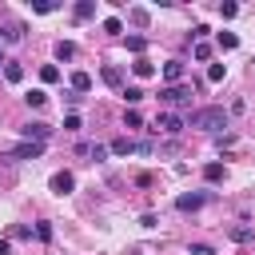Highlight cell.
Returning a JSON list of instances; mask_svg holds the SVG:
<instances>
[{"mask_svg":"<svg viewBox=\"0 0 255 255\" xmlns=\"http://www.w3.org/2000/svg\"><path fill=\"white\" fill-rule=\"evenodd\" d=\"M124 100H128V104L135 108V104L143 100V88H135V84H131V88H124Z\"/></svg>","mask_w":255,"mask_h":255,"instance_id":"obj_25","label":"cell"},{"mask_svg":"<svg viewBox=\"0 0 255 255\" xmlns=\"http://www.w3.org/2000/svg\"><path fill=\"white\" fill-rule=\"evenodd\" d=\"M60 4L56 0H32V12H40V16H48V12H56Z\"/></svg>","mask_w":255,"mask_h":255,"instance_id":"obj_20","label":"cell"},{"mask_svg":"<svg viewBox=\"0 0 255 255\" xmlns=\"http://www.w3.org/2000/svg\"><path fill=\"white\" fill-rule=\"evenodd\" d=\"M112 155H131V151H139V143L135 139H128V135H120V139H112V147H108Z\"/></svg>","mask_w":255,"mask_h":255,"instance_id":"obj_10","label":"cell"},{"mask_svg":"<svg viewBox=\"0 0 255 255\" xmlns=\"http://www.w3.org/2000/svg\"><path fill=\"white\" fill-rule=\"evenodd\" d=\"M159 100L171 104V108H175V104H187V100H191V88H187V84H167V88H159Z\"/></svg>","mask_w":255,"mask_h":255,"instance_id":"obj_3","label":"cell"},{"mask_svg":"<svg viewBox=\"0 0 255 255\" xmlns=\"http://www.w3.org/2000/svg\"><path fill=\"white\" fill-rule=\"evenodd\" d=\"M20 135H24L28 143H48V135H52V124H40V120H32V124H24V128H20Z\"/></svg>","mask_w":255,"mask_h":255,"instance_id":"obj_4","label":"cell"},{"mask_svg":"<svg viewBox=\"0 0 255 255\" xmlns=\"http://www.w3.org/2000/svg\"><path fill=\"white\" fill-rule=\"evenodd\" d=\"M128 255H151V247H147V243H139V247H128Z\"/></svg>","mask_w":255,"mask_h":255,"instance_id":"obj_34","label":"cell"},{"mask_svg":"<svg viewBox=\"0 0 255 255\" xmlns=\"http://www.w3.org/2000/svg\"><path fill=\"white\" fill-rule=\"evenodd\" d=\"M143 48H147V40H143V36H128V52L143 56Z\"/></svg>","mask_w":255,"mask_h":255,"instance_id":"obj_24","label":"cell"},{"mask_svg":"<svg viewBox=\"0 0 255 255\" xmlns=\"http://www.w3.org/2000/svg\"><path fill=\"white\" fill-rule=\"evenodd\" d=\"M24 100H28L32 108H44V104H48V92H44V88H32V92H28Z\"/></svg>","mask_w":255,"mask_h":255,"instance_id":"obj_18","label":"cell"},{"mask_svg":"<svg viewBox=\"0 0 255 255\" xmlns=\"http://www.w3.org/2000/svg\"><path fill=\"white\" fill-rule=\"evenodd\" d=\"M72 187H76V175L72 171H56L52 175V191L56 195H72Z\"/></svg>","mask_w":255,"mask_h":255,"instance_id":"obj_8","label":"cell"},{"mask_svg":"<svg viewBox=\"0 0 255 255\" xmlns=\"http://www.w3.org/2000/svg\"><path fill=\"white\" fill-rule=\"evenodd\" d=\"M40 80H44V84H56V80H60V68H56V64H44V68H40Z\"/></svg>","mask_w":255,"mask_h":255,"instance_id":"obj_22","label":"cell"},{"mask_svg":"<svg viewBox=\"0 0 255 255\" xmlns=\"http://www.w3.org/2000/svg\"><path fill=\"white\" fill-rule=\"evenodd\" d=\"M223 72H227L223 64H211V68H207V84H219V80H223Z\"/></svg>","mask_w":255,"mask_h":255,"instance_id":"obj_26","label":"cell"},{"mask_svg":"<svg viewBox=\"0 0 255 255\" xmlns=\"http://www.w3.org/2000/svg\"><path fill=\"white\" fill-rule=\"evenodd\" d=\"M203 179H207V183H219V179H223V163H207V167H203Z\"/></svg>","mask_w":255,"mask_h":255,"instance_id":"obj_19","label":"cell"},{"mask_svg":"<svg viewBox=\"0 0 255 255\" xmlns=\"http://www.w3.org/2000/svg\"><path fill=\"white\" fill-rule=\"evenodd\" d=\"M88 88H92V76H88V72H72V92H76V96H84Z\"/></svg>","mask_w":255,"mask_h":255,"instance_id":"obj_14","label":"cell"},{"mask_svg":"<svg viewBox=\"0 0 255 255\" xmlns=\"http://www.w3.org/2000/svg\"><path fill=\"white\" fill-rule=\"evenodd\" d=\"M219 48H223V52L239 48V36H235V32H219Z\"/></svg>","mask_w":255,"mask_h":255,"instance_id":"obj_21","label":"cell"},{"mask_svg":"<svg viewBox=\"0 0 255 255\" xmlns=\"http://www.w3.org/2000/svg\"><path fill=\"white\" fill-rule=\"evenodd\" d=\"M36 239H44V243L52 239V223H48V219H40V223H36Z\"/></svg>","mask_w":255,"mask_h":255,"instance_id":"obj_28","label":"cell"},{"mask_svg":"<svg viewBox=\"0 0 255 255\" xmlns=\"http://www.w3.org/2000/svg\"><path fill=\"white\" fill-rule=\"evenodd\" d=\"M128 16H131V24H139V28H147V20H151V16H147V8H131Z\"/></svg>","mask_w":255,"mask_h":255,"instance_id":"obj_23","label":"cell"},{"mask_svg":"<svg viewBox=\"0 0 255 255\" xmlns=\"http://www.w3.org/2000/svg\"><path fill=\"white\" fill-rule=\"evenodd\" d=\"M227 239L231 243H255V227L251 223H231L227 227Z\"/></svg>","mask_w":255,"mask_h":255,"instance_id":"obj_7","label":"cell"},{"mask_svg":"<svg viewBox=\"0 0 255 255\" xmlns=\"http://www.w3.org/2000/svg\"><path fill=\"white\" fill-rule=\"evenodd\" d=\"M195 60H211V44L199 40V44H195Z\"/></svg>","mask_w":255,"mask_h":255,"instance_id":"obj_32","label":"cell"},{"mask_svg":"<svg viewBox=\"0 0 255 255\" xmlns=\"http://www.w3.org/2000/svg\"><path fill=\"white\" fill-rule=\"evenodd\" d=\"M131 72H135V76H139V80H147V76H155V64H151V60H143V56H139V60H135V64H131Z\"/></svg>","mask_w":255,"mask_h":255,"instance_id":"obj_15","label":"cell"},{"mask_svg":"<svg viewBox=\"0 0 255 255\" xmlns=\"http://www.w3.org/2000/svg\"><path fill=\"white\" fill-rule=\"evenodd\" d=\"M4 80H8V84H20V80H24V68H20V64H4Z\"/></svg>","mask_w":255,"mask_h":255,"instance_id":"obj_17","label":"cell"},{"mask_svg":"<svg viewBox=\"0 0 255 255\" xmlns=\"http://www.w3.org/2000/svg\"><path fill=\"white\" fill-rule=\"evenodd\" d=\"M163 80H167V84H179V80H183V60H167V64H163Z\"/></svg>","mask_w":255,"mask_h":255,"instance_id":"obj_11","label":"cell"},{"mask_svg":"<svg viewBox=\"0 0 255 255\" xmlns=\"http://www.w3.org/2000/svg\"><path fill=\"white\" fill-rule=\"evenodd\" d=\"M227 120H231V116H227V108L211 104V108H195L183 124H187V128H199V131H223V128H227Z\"/></svg>","mask_w":255,"mask_h":255,"instance_id":"obj_1","label":"cell"},{"mask_svg":"<svg viewBox=\"0 0 255 255\" xmlns=\"http://www.w3.org/2000/svg\"><path fill=\"white\" fill-rule=\"evenodd\" d=\"M187 255H215V247H211V243H191Z\"/></svg>","mask_w":255,"mask_h":255,"instance_id":"obj_30","label":"cell"},{"mask_svg":"<svg viewBox=\"0 0 255 255\" xmlns=\"http://www.w3.org/2000/svg\"><path fill=\"white\" fill-rule=\"evenodd\" d=\"M44 155V143H28V139H20L16 147H12V159H40Z\"/></svg>","mask_w":255,"mask_h":255,"instance_id":"obj_6","label":"cell"},{"mask_svg":"<svg viewBox=\"0 0 255 255\" xmlns=\"http://www.w3.org/2000/svg\"><path fill=\"white\" fill-rule=\"evenodd\" d=\"M124 124H128V128H143V116H139L135 108H128V116H124Z\"/></svg>","mask_w":255,"mask_h":255,"instance_id":"obj_27","label":"cell"},{"mask_svg":"<svg viewBox=\"0 0 255 255\" xmlns=\"http://www.w3.org/2000/svg\"><path fill=\"white\" fill-rule=\"evenodd\" d=\"M72 16H76V20L84 24V20H92V16H96V4H92V0H80V4L72 8Z\"/></svg>","mask_w":255,"mask_h":255,"instance_id":"obj_13","label":"cell"},{"mask_svg":"<svg viewBox=\"0 0 255 255\" xmlns=\"http://www.w3.org/2000/svg\"><path fill=\"white\" fill-rule=\"evenodd\" d=\"M8 251H12V243H8V239H0V255H8Z\"/></svg>","mask_w":255,"mask_h":255,"instance_id":"obj_35","label":"cell"},{"mask_svg":"<svg viewBox=\"0 0 255 255\" xmlns=\"http://www.w3.org/2000/svg\"><path fill=\"white\" fill-rule=\"evenodd\" d=\"M151 128H155V131H163V135H179L187 124H183V116H179V112H159Z\"/></svg>","mask_w":255,"mask_h":255,"instance_id":"obj_2","label":"cell"},{"mask_svg":"<svg viewBox=\"0 0 255 255\" xmlns=\"http://www.w3.org/2000/svg\"><path fill=\"white\" fill-rule=\"evenodd\" d=\"M0 40H4V44H20V40H24V24H20V20H8V24L0 28Z\"/></svg>","mask_w":255,"mask_h":255,"instance_id":"obj_9","label":"cell"},{"mask_svg":"<svg viewBox=\"0 0 255 255\" xmlns=\"http://www.w3.org/2000/svg\"><path fill=\"white\" fill-rule=\"evenodd\" d=\"M64 131H80V116H76V112L64 116Z\"/></svg>","mask_w":255,"mask_h":255,"instance_id":"obj_29","label":"cell"},{"mask_svg":"<svg viewBox=\"0 0 255 255\" xmlns=\"http://www.w3.org/2000/svg\"><path fill=\"white\" fill-rule=\"evenodd\" d=\"M235 12H239V8H235V4H231V0H223V4H219V16H223V20H231V16H235Z\"/></svg>","mask_w":255,"mask_h":255,"instance_id":"obj_31","label":"cell"},{"mask_svg":"<svg viewBox=\"0 0 255 255\" xmlns=\"http://www.w3.org/2000/svg\"><path fill=\"white\" fill-rule=\"evenodd\" d=\"M56 60H76V44L72 40H60L56 44Z\"/></svg>","mask_w":255,"mask_h":255,"instance_id":"obj_16","label":"cell"},{"mask_svg":"<svg viewBox=\"0 0 255 255\" xmlns=\"http://www.w3.org/2000/svg\"><path fill=\"white\" fill-rule=\"evenodd\" d=\"M207 199H211L207 191H187V195H179V199H175V207H179V211H199Z\"/></svg>","mask_w":255,"mask_h":255,"instance_id":"obj_5","label":"cell"},{"mask_svg":"<svg viewBox=\"0 0 255 255\" xmlns=\"http://www.w3.org/2000/svg\"><path fill=\"white\" fill-rule=\"evenodd\" d=\"M104 32H124V24H120L116 16H108V20H104Z\"/></svg>","mask_w":255,"mask_h":255,"instance_id":"obj_33","label":"cell"},{"mask_svg":"<svg viewBox=\"0 0 255 255\" xmlns=\"http://www.w3.org/2000/svg\"><path fill=\"white\" fill-rule=\"evenodd\" d=\"M100 76H104V84H108V88H120V84H124V76H120V68H116V64H104V68H100Z\"/></svg>","mask_w":255,"mask_h":255,"instance_id":"obj_12","label":"cell"}]
</instances>
